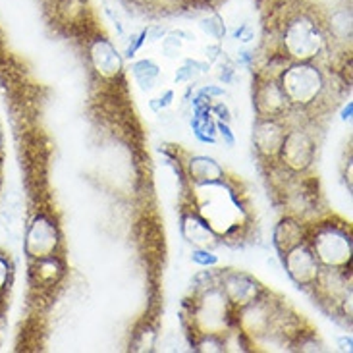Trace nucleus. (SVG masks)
Segmentation results:
<instances>
[{"instance_id": "1", "label": "nucleus", "mask_w": 353, "mask_h": 353, "mask_svg": "<svg viewBox=\"0 0 353 353\" xmlns=\"http://www.w3.org/2000/svg\"><path fill=\"white\" fill-rule=\"evenodd\" d=\"M278 83L288 103L294 106H311L321 99L326 87L323 72L311 62H290L278 77Z\"/></svg>"}, {"instance_id": "2", "label": "nucleus", "mask_w": 353, "mask_h": 353, "mask_svg": "<svg viewBox=\"0 0 353 353\" xmlns=\"http://www.w3.org/2000/svg\"><path fill=\"white\" fill-rule=\"evenodd\" d=\"M282 47L292 62H311L325 47V35L315 19L299 14L288 21L282 35Z\"/></svg>"}, {"instance_id": "3", "label": "nucleus", "mask_w": 353, "mask_h": 353, "mask_svg": "<svg viewBox=\"0 0 353 353\" xmlns=\"http://www.w3.org/2000/svg\"><path fill=\"white\" fill-rule=\"evenodd\" d=\"M323 267L345 268L352 261V234L340 224H321L315 230L311 245Z\"/></svg>"}, {"instance_id": "4", "label": "nucleus", "mask_w": 353, "mask_h": 353, "mask_svg": "<svg viewBox=\"0 0 353 353\" xmlns=\"http://www.w3.org/2000/svg\"><path fill=\"white\" fill-rule=\"evenodd\" d=\"M230 305L232 303L219 284L207 288L199 292V299L191 309V323L199 330V334H222L228 328Z\"/></svg>"}, {"instance_id": "5", "label": "nucleus", "mask_w": 353, "mask_h": 353, "mask_svg": "<svg viewBox=\"0 0 353 353\" xmlns=\"http://www.w3.org/2000/svg\"><path fill=\"white\" fill-rule=\"evenodd\" d=\"M60 245V234H58L57 222L45 212H39L29 222L26 232L23 248L31 261L57 255V249Z\"/></svg>"}, {"instance_id": "6", "label": "nucleus", "mask_w": 353, "mask_h": 353, "mask_svg": "<svg viewBox=\"0 0 353 353\" xmlns=\"http://www.w3.org/2000/svg\"><path fill=\"white\" fill-rule=\"evenodd\" d=\"M278 157L292 172H305L315 159V143L303 130H292L284 137Z\"/></svg>"}, {"instance_id": "7", "label": "nucleus", "mask_w": 353, "mask_h": 353, "mask_svg": "<svg viewBox=\"0 0 353 353\" xmlns=\"http://www.w3.org/2000/svg\"><path fill=\"white\" fill-rule=\"evenodd\" d=\"M284 257V268H286L288 276L296 282L297 286H315L319 272H321V263L315 257L313 249L299 243L294 249H290Z\"/></svg>"}, {"instance_id": "8", "label": "nucleus", "mask_w": 353, "mask_h": 353, "mask_svg": "<svg viewBox=\"0 0 353 353\" xmlns=\"http://www.w3.org/2000/svg\"><path fill=\"white\" fill-rule=\"evenodd\" d=\"M219 286L234 307H243L263 296L259 280L239 270H228L219 276Z\"/></svg>"}, {"instance_id": "9", "label": "nucleus", "mask_w": 353, "mask_h": 353, "mask_svg": "<svg viewBox=\"0 0 353 353\" xmlns=\"http://www.w3.org/2000/svg\"><path fill=\"white\" fill-rule=\"evenodd\" d=\"M278 311L270 305V301L257 297L248 305L239 307L238 323L241 326V334L267 336L270 334L272 323L276 321Z\"/></svg>"}, {"instance_id": "10", "label": "nucleus", "mask_w": 353, "mask_h": 353, "mask_svg": "<svg viewBox=\"0 0 353 353\" xmlns=\"http://www.w3.org/2000/svg\"><path fill=\"white\" fill-rule=\"evenodd\" d=\"M89 62L97 74L105 79L120 76L122 68H124V57L116 50V47L106 37H93L89 41Z\"/></svg>"}, {"instance_id": "11", "label": "nucleus", "mask_w": 353, "mask_h": 353, "mask_svg": "<svg viewBox=\"0 0 353 353\" xmlns=\"http://www.w3.org/2000/svg\"><path fill=\"white\" fill-rule=\"evenodd\" d=\"M253 106L257 110L259 118H276V120H280L282 116H286L288 108L292 105L288 103V99L284 95L280 83L267 77L255 89Z\"/></svg>"}, {"instance_id": "12", "label": "nucleus", "mask_w": 353, "mask_h": 353, "mask_svg": "<svg viewBox=\"0 0 353 353\" xmlns=\"http://www.w3.org/2000/svg\"><path fill=\"white\" fill-rule=\"evenodd\" d=\"M286 128L276 118H259L253 128V143L257 153L265 159H274L282 149Z\"/></svg>"}, {"instance_id": "13", "label": "nucleus", "mask_w": 353, "mask_h": 353, "mask_svg": "<svg viewBox=\"0 0 353 353\" xmlns=\"http://www.w3.org/2000/svg\"><path fill=\"white\" fill-rule=\"evenodd\" d=\"M180 230L183 239L193 243L195 248H209L212 243H216V236L209 220H205L199 214H193V212L181 214Z\"/></svg>"}, {"instance_id": "14", "label": "nucleus", "mask_w": 353, "mask_h": 353, "mask_svg": "<svg viewBox=\"0 0 353 353\" xmlns=\"http://www.w3.org/2000/svg\"><path fill=\"white\" fill-rule=\"evenodd\" d=\"M188 174L193 183L197 185H210L224 180V168L220 166L212 157L207 154H195L188 163Z\"/></svg>"}, {"instance_id": "15", "label": "nucleus", "mask_w": 353, "mask_h": 353, "mask_svg": "<svg viewBox=\"0 0 353 353\" xmlns=\"http://www.w3.org/2000/svg\"><path fill=\"white\" fill-rule=\"evenodd\" d=\"M303 239H305L303 224L299 220L292 219V216H286V219L280 220L276 224V228H274V234H272L274 248H276L280 255H284L290 249L303 243Z\"/></svg>"}, {"instance_id": "16", "label": "nucleus", "mask_w": 353, "mask_h": 353, "mask_svg": "<svg viewBox=\"0 0 353 353\" xmlns=\"http://www.w3.org/2000/svg\"><path fill=\"white\" fill-rule=\"evenodd\" d=\"M29 270H31V280L35 282V286H54L64 274V263L58 255H50V257L31 261Z\"/></svg>"}, {"instance_id": "17", "label": "nucleus", "mask_w": 353, "mask_h": 353, "mask_svg": "<svg viewBox=\"0 0 353 353\" xmlns=\"http://www.w3.org/2000/svg\"><path fill=\"white\" fill-rule=\"evenodd\" d=\"M54 14L64 26H81L89 16L87 0H54Z\"/></svg>"}, {"instance_id": "18", "label": "nucleus", "mask_w": 353, "mask_h": 353, "mask_svg": "<svg viewBox=\"0 0 353 353\" xmlns=\"http://www.w3.org/2000/svg\"><path fill=\"white\" fill-rule=\"evenodd\" d=\"M132 74H134L137 85L143 91H153L157 77L161 76V66L153 58H143V60H137L132 64Z\"/></svg>"}, {"instance_id": "19", "label": "nucleus", "mask_w": 353, "mask_h": 353, "mask_svg": "<svg viewBox=\"0 0 353 353\" xmlns=\"http://www.w3.org/2000/svg\"><path fill=\"white\" fill-rule=\"evenodd\" d=\"M199 28L205 35H209V37L214 39V41H222V39L226 37V31H228V29H226V23H224V19L220 18L219 14L205 16V18L199 21Z\"/></svg>"}, {"instance_id": "20", "label": "nucleus", "mask_w": 353, "mask_h": 353, "mask_svg": "<svg viewBox=\"0 0 353 353\" xmlns=\"http://www.w3.org/2000/svg\"><path fill=\"white\" fill-rule=\"evenodd\" d=\"M181 48H183V39L176 31H168L163 37V54L170 60H178L181 57Z\"/></svg>"}, {"instance_id": "21", "label": "nucleus", "mask_w": 353, "mask_h": 353, "mask_svg": "<svg viewBox=\"0 0 353 353\" xmlns=\"http://www.w3.org/2000/svg\"><path fill=\"white\" fill-rule=\"evenodd\" d=\"M195 350L197 352H224L226 350V340H222L220 334L207 332V334L199 336V342L195 344Z\"/></svg>"}, {"instance_id": "22", "label": "nucleus", "mask_w": 353, "mask_h": 353, "mask_svg": "<svg viewBox=\"0 0 353 353\" xmlns=\"http://www.w3.org/2000/svg\"><path fill=\"white\" fill-rule=\"evenodd\" d=\"M191 263H195L197 267L212 268L219 265V255H214L209 248H193L190 253Z\"/></svg>"}, {"instance_id": "23", "label": "nucleus", "mask_w": 353, "mask_h": 353, "mask_svg": "<svg viewBox=\"0 0 353 353\" xmlns=\"http://www.w3.org/2000/svg\"><path fill=\"white\" fill-rule=\"evenodd\" d=\"M219 284V276L212 274V270H203V272H197L193 280H191V286L195 288L197 292H203L210 286H216Z\"/></svg>"}, {"instance_id": "24", "label": "nucleus", "mask_w": 353, "mask_h": 353, "mask_svg": "<svg viewBox=\"0 0 353 353\" xmlns=\"http://www.w3.org/2000/svg\"><path fill=\"white\" fill-rule=\"evenodd\" d=\"M132 43L128 45V48H125V52H124V58L125 60H132V58L141 50V47L145 45V41H147V33H145V29H141L139 33H135V35H132Z\"/></svg>"}, {"instance_id": "25", "label": "nucleus", "mask_w": 353, "mask_h": 353, "mask_svg": "<svg viewBox=\"0 0 353 353\" xmlns=\"http://www.w3.org/2000/svg\"><path fill=\"white\" fill-rule=\"evenodd\" d=\"M145 33H147V41H149V43H154V41L163 39L164 35L168 33V28L163 26V23H153V26L145 28Z\"/></svg>"}, {"instance_id": "26", "label": "nucleus", "mask_w": 353, "mask_h": 353, "mask_svg": "<svg viewBox=\"0 0 353 353\" xmlns=\"http://www.w3.org/2000/svg\"><path fill=\"white\" fill-rule=\"evenodd\" d=\"M210 114L216 116L219 118V122H228L232 120V112H230L228 105H224V103H214V105H210Z\"/></svg>"}, {"instance_id": "27", "label": "nucleus", "mask_w": 353, "mask_h": 353, "mask_svg": "<svg viewBox=\"0 0 353 353\" xmlns=\"http://www.w3.org/2000/svg\"><path fill=\"white\" fill-rule=\"evenodd\" d=\"M197 95L205 97V99H209V101H212V99H216V97H224L226 95V89L220 85H203L197 91Z\"/></svg>"}, {"instance_id": "28", "label": "nucleus", "mask_w": 353, "mask_h": 353, "mask_svg": "<svg viewBox=\"0 0 353 353\" xmlns=\"http://www.w3.org/2000/svg\"><path fill=\"white\" fill-rule=\"evenodd\" d=\"M216 132H220L224 143L228 145V147H236V135L230 130L228 122H216Z\"/></svg>"}, {"instance_id": "29", "label": "nucleus", "mask_w": 353, "mask_h": 353, "mask_svg": "<svg viewBox=\"0 0 353 353\" xmlns=\"http://www.w3.org/2000/svg\"><path fill=\"white\" fill-rule=\"evenodd\" d=\"M205 52H207V60L212 64V62H216L220 58V54H222V47H220L219 43H216V45H209V47L205 48Z\"/></svg>"}, {"instance_id": "30", "label": "nucleus", "mask_w": 353, "mask_h": 353, "mask_svg": "<svg viewBox=\"0 0 353 353\" xmlns=\"http://www.w3.org/2000/svg\"><path fill=\"white\" fill-rule=\"evenodd\" d=\"M219 77H220V81L230 83V81H232V77H234V66H232V64H226V66L222 64V66H220Z\"/></svg>"}, {"instance_id": "31", "label": "nucleus", "mask_w": 353, "mask_h": 353, "mask_svg": "<svg viewBox=\"0 0 353 353\" xmlns=\"http://www.w3.org/2000/svg\"><path fill=\"white\" fill-rule=\"evenodd\" d=\"M238 62L239 64H243V66H251V62H253V58H255V54L251 52V50H248V48H241L238 52Z\"/></svg>"}, {"instance_id": "32", "label": "nucleus", "mask_w": 353, "mask_h": 353, "mask_svg": "<svg viewBox=\"0 0 353 353\" xmlns=\"http://www.w3.org/2000/svg\"><path fill=\"white\" fill-rule=\"evenodd\" d=\"M159 101H161L163 108H168V106L172 105V101H174V91H172V89H166V91H164V95L159 97Z\"/></svg>"}, {"instance_id": "33", "label": "nucleus", "mask_w": 353, "mask_h": 353, "mask_svg": "<svg viewBox=\"0 0 353 353\" xmlns=\"http://www.w3.org/2000/svg\"><path fill=\"white\" fill-rule=\"evenodd\" d=\"M338 345H340V350H342V352H345V350L350 352L353 345L352 336H344V338H340V340H338Z\"/></svg>"}, {"instance_id": "34", "label": "nucleus", "mask_w": 353, "mask_h": 353, "mask_svg": "<svg viewBox=\"0 0 353 353\" xmlns=\"http://www.w3.org/2000/svg\"><path fill=\"white\" fill-rule=\"evenodd\" d=\"M149 106H151V110H153L154 114H159V112H163V110H164L159 99H151V101H149Z\"/></svg>"}, {"instance_id": "35", "label": "nucleus", "mask_w": 353, "mask_h": 353, "mask_svg": "<svg viewBox=\"0 0 353 353\" xmlns=\"http://www.w3.org/2000/svg\"><path fill=\"white\" fill-rule=\"evenodd\" d=\"M352 112H353V105L352 103H347V106L342 110V118H344V120H350V118H352Z\"/></svg>"}, {"instance_id": "36", "label": "nucleus", "mask_w": 353, "mask_h": 353, "mask_svg": "<svg viewBox=\"0 0 353 353\" xmlns=\"http://www.w3.org/2000/svg\"><path fill=\"white\" fill-rule=\"evenodd\" d=\"M193 2H203V4H207V2H214V0H193Z\"/></svg>"}]
</instances>
